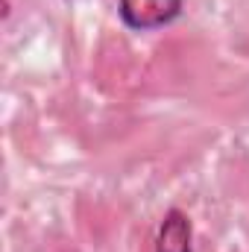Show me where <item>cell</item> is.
Masks as SVG:
<instances>
[{
    "label": "cell",
    "instance_id": "cell-1",
    "mask_svg": "<svg viewBox=\"0 0 249 252\" xmlns=\"http://www.w3.org/2000/svg\"><path fill=\"white\" fill-rule=\"evenodd\" d=\"M185 0H118V12L129 30L150 32L173 24L182 15Z\"/></svg>",
    "mask_w": 249,
    "mask_h": 252
},
{
    "label": "cell",
    "instance_id": "cell-2",
    "mask_svg": "<svg viewBox=\"0 0 249 252\" xmlns=\"http://www.w3.org/2000/svg\"><path fill=\"white\" fill-rule=\"evenodd\" d=\"M156 252H193V226L182 208H170L158 226Z\"/></svg>",
    "mask_w": 249,
    "mask_h": 252
}]
</instances>
